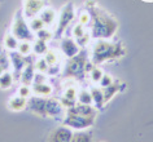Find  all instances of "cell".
Segmentation results:
<instances>
[{
	"label": "cell",
	"mask_w": 153,
	"mask_h": 142,
	"mask_svg": "<svg viewBox=\"0 0 153 142\" xmlns=\"http://www.w3.org/2000/svg\"><path fill=\"white\" fill-rule=\"evenodd\" d=\"M61 51L65 56H68L69 58H71V57L76 56L79 53V45L76 44L75 40L73 39H64L61 41Z\"/></svg>",
	"instance_id": "30bf717a"
},
{
	"label": "cell",
	"mask_w": 153,
	"mask_h": 142,
	"mask_svg": "<svg viewBox=\"0 0 153 142\" xmlns=\"http://www.w3.org/2000/svg\"><path fill=\"white\" fill-rule=\"evenodd\" d=\"M91 22V14L88 12H82L81 14H79V24L81 25H87Z\"/></svg>",
	"instance_id": "d6a6232c"
},
{
	"label": "cell",
	"mask_w": 153,
	"mask_h": 142,
	"mask_svg": "<svg viewBox=\"0 0 153 142\" xmlns=\"http://www.w3.org/2000/svg\"><path fill=\"white\" fill-rule=\"evenodd\" d=\"M73 138V132L69 127L61 125L53 129L48 137V142H70Z\"/></svg>",
	"instance_id": "ba28073f"
},
{
	"label": "cell",
	"mask_w": 153,
	"mask_h": 142,
	"mask_svg": "<svg viewBox=\"0 0 153 142\" xmlns=\"http://www.w3.org/2000/svg\"><path fill=\"white\" fill-rule=\"evenodd\" d=\"M34 93L36 96H49L52 93V87L48 85L47 83H38V84H34L33 85V89H31Z\"/></svg>",
	"instance_id": "5bb4252c"
},
{
	"label": "cell",
	"mask_w": 153,
	"mask_h": 142,
	"mask_svg": "<svg viewBox=\"0 0 153 142\" xmlns=\"http://www.w3.org/2000/svg\"><path fill=\"white\" fill-rule=\"evenodd\" d=\"M125 54V47L121 43H110L106 40H99L92 49V62L102 63L105 61L114 60Z\"/></svg>",
	"instance_id": "7a4b0ae2"
},
{
	"label": "cell",
	"mask_w": 153,
	"mask_h": 142,
	"mask_svg": "<svg viewBox=\"0 0 153 142\" xmlns=\"http://www.w3.org/2000/svg\"><path fill=\"white\" fill-rule=\"evenodd\" d=\"M33 90L31 88H30V85H26V84H22V85L18 88V96H21V97L24 98H29L30 96H31Z\"/></svg>",
	"instance_id": "f1b7e54d"
},
{
	"label": "cell",
	"mask_w": 153,
	"mask_h": 142,
	"mask_svg": "<svg viewBox=\"0 0 153 142\" xmlns=\"http://www.w3.org/2000/svg\"><path fill=\"white\" fill-rule=\"evenodd\" d=\"M44 0H25L24 3V16L26 18L38 17L39 13L44 9Z\"/></svg>",
	"instance_id": "52a82bcc"
},
{
	"label": "cell",
	"mask_w": 153,
	"mask_h": 142,
	"mask_svg": "<svg viewBox=\"0 0 153 142\" xmlns=\"http://www.w3.org/2000/svg\"><path fill=\"white\" fill-rule=\"evenodd\" d=\"M70 142H92V134L90 132L78 130L76 133H73V138Z\"/></svg>",
	"instance_id": "ac0fdd59"
},
{
	"label": "cell",
	"mask_w": 153,
	"mask_h": 142,
	"mask_svg": "<svg viewBox=\"0 0 153 142\" xmlns=\"http://www.w3.org/2000/svg\"><path fill=\"white\" fill-rule=\"evenodd\" d=\"M45 109H47V116H53L57 118L60 115L64 114V106L60 101H57L55 98L47 99V105H45Z\"/></svg>",
	"instance_id": "8fae6325"
},
{
	"label": "cell",
	"mask_w": 153,
	"mask_h": 142,
	"mask_svg": "<svg viewBox=\"0 0 153 142\" xmlns=\"http://www.w3.org/2000/svg\"><path fill=\"white\" fill-rule=\"evenodd\" d=\"M44 60L49 66H53V65H57V62H59V56H57V53L55 51H47Z\"/></svg>",
	"instance_id": "cb8c5ba5"
},
{
	"label": "cell",
	"mask_w": 153,
	"mask_h": 142,
	"mask_svg": "<svg viewBox=\"0 0 153 142\" xmlns=\"http://www.w3.org/2000/svg\"><path fill=\"white\" fill-rule=\"evenodd\" d=\"M9 63H10L9 56H7L5 53H0V67H1L4 71H8Z\"/></svg>",
	"instance_id": "f546056e"
},
{
	"label": "cell",
	"mask_w": 153,
	"mask_h": 142,
	"mask_svg": "<svg viewBox=\"0 0 153 142\" xmlns=\"http://www.w3.org/2000/svg\"><path fill=\"white\" fill-rule=\"evenodd\" d=\"M87 7L90 8L91 14V31L94 38L108 39L114 35L118 29V24L114 18L105 10L99 8L95 0H87Z\"/></svg>",
	"instance_id": "6da1fadb"
},
{
	"label": "cell",
	"mask_w": 153,
	"mask_h": 142,
	"mask_svg": "<svg viewBox=\"0 0 153 142\" xmlns=\"http://www.w3.org/2000/svg\"><path fill=\"white\" fill-rule=\"evenodd\" d=\"M18 53H21L22 56H27L30 52L33 51V44L30 41H22V43L18 44V48H17Z\"/></svg>",
	"instance_id": "d4e9b609"
},
{
	"label": "cell",
	"mask_w": 153,
	"mask_h": 142,
	"mask_svg": "<svg viewBox=\"0 0 153 142\" xmlns=\"http://www.w3.org/2000/svg\"><path fill=\"white\" fill-rule=\"evenodd\" d=\"M52 32L49 31V30L47 29H42L39 30V31L36 32V38L38 39H40V40H44V41H48V40H51L52 39Z\"/></svg>",
	"instance_id": "4316f807"
},
{
	"label": "cell",
	"mask_w": 153,
	"mask_h": 142,
	"mask_svg": "<svg viewBox=\"0 0 153 142\" xmlns=\"http://www.w3.org/2000/svg\"><path fill=\"white\" fill-rule=\"evenodd\" d=\"M113 84V79H112V76L108 75V74H104L102 75V78L100 80V85L102 88H106V87H109V85H112Z\"/></svg>",
	"instance_id": "4dcf8cb0"
},
{
	"label": "cell",
	"mask_w": 153,
	"mask_h": 142,
	"mask_svg": "<svg viewBox=\"0 0 153 142\" xmlns=\"http://www.w3.org/2000/svg\"><path fill=\"white\" fill-rule=\"evenodd\" d=\"M48 67H49V65L45 62L44 58L38 60L36 63H35V68L38 70V72H42V74H45V72L48 71Z\"/></svg>",
	"instance_id": "83f0119b"
},
{
	"label": "cell",
	"mask_w": 153,
	"mask_h": 142,
	"mask_svg": "<svg viewBox=\"0 0 153 142\" xmlns=\"http://www.w3.org/2000/svg\"><path fill=\"white\" fill-rule=\"evenodd\" d=\"M91 94H92V102H95V105L97 107H101L102 105L105 103V99H104V92L99 88H92L90 90Z\"/></svg>",
	"instance_id": "e0dca14e"
},
{
	"label": "cell",
	"mask_w": 153,
	"mask_h": 142,
	"mask_svg": "<svg viewBox=\"0 0 153 142\" xmlns=\"http://www.w3.org/2000/svg\"><path fill=\"white\" fill-rule=\"evenodd\" d=\"M76 98H78L79 103H83V105H91L92 103V94L90 90H81Z\"/></svg>",
	"instance_id": "7402d4cb"
},
{
	"label": "cell",
	"mask_w": 153,
	"mask_h": 142,
	"mask_svg": "<svg viewBox=\"0 0 153 142\" xmlns=\"http://www.w3.org/2000/svg\"><path fill=\"white\" fill-rule=\"evenodd\" d=\"M3 72H4V70H3V68H1V67H0V76H1V75H3Z\"/></svg>",
	"instance_id": "e575fe53"
},
{
	"label": "cell",
	"mask_w": 153,
	"mask_h": 142,
	"mask_svg": "<svg viewBox=\"0 0 153 142\" xmlns=\"http://www.w3.org/2000/svg\"><path fill=\"white\" fill-rule=\"evenodd\" d=\"M102 71L100 70V68H97V67H94L92 70L90 71V78L91 80H92V83H100V80L102 78Z\"/></svg>",
	"instance_id": "484cf974"
},
{
	"label": "cell",
	"mask_w": 153,
	"mask_h": 142,
	"mask_svg": "<svg viewBox=\"0 0 153 142\" xmlns=\"http://www.w3.org/2000/svg\"><path fill=\"white\" fill-rule=\"evenodd\" d=\"M88 41H90V34H87V32L83 36H81V38H78V39H76V43H78V45H82V47L87 45Z\"/></svg>",
	"instance_id": "836d02e7"
},
{
	"label": "cell",
	"mask_w": 153,
	"mask_h": 142,
	"mask_svg": "<svg viewBox=\"0 0 153 142\" xmlns=\"http://www.w3.org/2000/svg\"><path fill=\"white\" fill-rule=\"evenodd\" d=\"M12 34L21 41H30L31 39H34L31 29L27 25V22L25 21V18H22V17H18L14 21L13 27H12Z\"/></svg>",
	"instance_id": "5b68a950"
},
{
	"label": "cell",
	"mask_w": 153,
	"mask_h": 142,
	"mask_svg": "<svg viewBox=\"0 0 153 142\" xmlns=\"http://www.w3.org/2000/svg\"><path fill=\"white\" fill-rule=\"evenodd\" d=\"M74 20V7L71 3H69L62 8L60 14V20H59V27H57V34L61 35L62 31L66 30V27L70 25V22Z\"/></svg>",
	"instance_id": "8992f818"
},
{
	"label": "cell",
	"mask_w": 153,
	"mask_h": 142,
	"mask_svg": "<svg viewBox=\"0 0 153 142\" xmlns=\"http://www.w3.org/2000/svg\"><path fill=\"white\" fill-rule=\"evenodd\" d=\"M45 105H47V99L39 97H31L27 99V107L30 109V111L39 116H47V109H45Z\"/></svg>",
	"instance_id": "9c48e42d"
},
{
	"label": "cell",
	"mask_w": 153,
	"mask_h": 142,
	"mask_svg": "<svg viewBox=\"0 0 153 142\" xmlns=\"http://www.w3.org/2000/svg\"><path fill=\"white\" fill-rule=\"evenodd\" d=\"M18 39L16 36L13 35V34H8V35H5L4 38V45L5 48L8 49V51H16V49L18 48Z\"/></svg>",
	"instance_id": "ffe728a7"
},
{
	"label": "cell",
	"mask_w": 153,
	"mask_h": 142,
	"mask_svg": "<svg viewBox=\"0 0 153 142\" xmlns=\"http://www.w3.org/2000/svg\"><path fill=\"white\" fill-rule=\"evenodd\" d=\"M13 84V75L9 71H4L0 76V88L1 89H9Z\"/></svg>",
	"instance_id": "d6986e66"
},
{
	"label": "cell",
	"mask_w": 153,
	"mask_h": 142,
	"mask_svg": "<svg viewBox=\"0 0 153 142\" xmlns=\"http://www.w3.org/2000/svg\"><path fill=\"white\" fill-rule=\"evenodd\" d=\"M33 51H34V53H36V54H45V52L48 51L47 41L36 39L33 44Z\"/></svg>",
	"instance_id": "44dd1931"
},
{
	"label": "cell",
	"mask_w": 153,
	"mask_h": 142,
	"mask_svg": "<svg viewBox=\"0 0 153 142\" xmlns=\"http://www.w3.org/2000/svg\"><path fill=\"white\" fill-rule=\"evenodd\" d=\"M34 67L33 66H26L24 68V71L21 72V82L22 84H26V85H30L31 82H34Z\"/></svg>",
	"instance_id": "9a60e30c"
},
{
	"label": "cell",
	"mask_w": 153,
	"mask_h": 142,
	"mask_svg": "<svg viewBox=\"0 0 153 142\" xmlns=\"http://www.w3.org/2000/svg\"><path fill=\"white\" fill-rule=\"evenodd\" d=\"M9 60H10V63H12L14 71L18 72V74H21V72L24 71V68L26 67V62H25V60H24V57H22L21 53L13 51L12 53H9Z\"/></svg>",
	"instance_id": "4fadbf2b"
},
{
	"label": "cell",
	"mask_w": 153,
	"mask_h": 142,
	"mask_svg": "<svg viewBox=\"0 0 153 142\" xmlns=\"http://www.w3.org/2000/svg\"><path fill=\"white\" fill-rule=\"evenodd\" d=\"M39 18L44 22V25H52L53 21H55V18H56V13L53 9L45 8L39 13Z\"/></svg>",
	"instance_id": "2e32d148"
},
{
	"label": "cell",
	"mask_w": 153,
	"mask_h": 142,
	"mask_svg": "<svg viewBox=\"0 0 153 142\" xmlns=\"http://www.w3.org/2000/svg\"><path fill=\"white\" fill-rule=\"evenodd\" d=\"M26 107H27V98H24L21 96H14L8 101V109L14 113L25 110Z\"/></svg>",
	"instance_id": "7c38bea8"
},
{
	"label": "cell",
	"mask_w": 153,
	"mask_h": 142,
	"mask_svg": "<svg viewBox=\"0 0 153 142\" xmlns=\"http://www.w3.org/2000/svg\"><path fill=\"white\" fill-rule=\"evenodd\" d=\"M85 26L83 25H81V24H78L74 27V30H73V35H74L76 39H78V38H81V36H83L85 35Z\"/></svg>",
	"instance_id": "1f68e13d"
},
{
	"label": "cell",
	"mask_w": 153,
	"mask_h": 142,
	"mask_svg": "<svg viewBox=\"0 0 153 142\" xmlns=\"http://www.w3.org/2000/svg\"><path fill=\"white\" fill-rule=\"evenodd\" d=\"M86 57L83 54H76L74 57H71L70 61L66 65V68H65V74L68 76H81L82 74H85V66H86Z\"/></svg>",
	"instance_id": "277c9868"
},
{
	"label": "cell",
	"mask_w": 153,
	"mask_h": 142,
	"mask_svg": "<svg viewBox=\"0 0 153 142\" xmlns=\"http://www.w3.org/2000/svg\"><path fill=\"white\" fill-rule=\"evenodd\" d=\"M94 120H95V116H86V115H81V114H76V113H73V111L68 110L66 118L64 119V125L69 127V128L83 130L92 125Z\"/></svg>",
	"instance_id": "3957f363"
},
{
	"label": "cell",
	"mask_w": 153,
	"mask_h": 142,
	"mask_svg": "<svg viewBox=\"0 0 153 142\" xmlns=\"http://www.w3.org/2000/svg\"><path fill=\"white\" fill-rule=\"evenodd\" d=\"M29 26H30V29H31V31L38 32L39 30L44 29V26H45V25H44V22L39 18V16H38V17H34V18H31V20H30Z\"/></svg>",
	"instance_id": "603a6c76"
}]
</instances>
